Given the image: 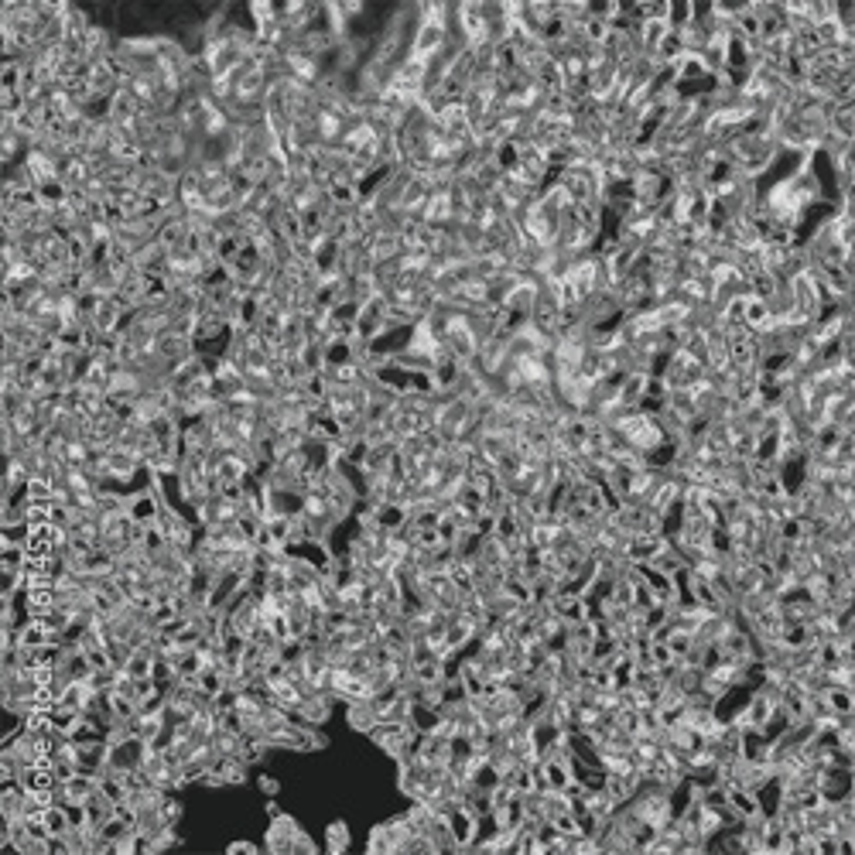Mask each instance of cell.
Wrapping results in <instances>:
<instances>
[{
	"instance_id": "12",
	"label": "cell",
	"mask_w": 855,
	"mask_h": 855,
	"mask_svg": "<svg viewBox=\"0 0 855 855\" xmlns=\"http://www.w3.org/2000/svg\"><path fill=\"white\" fill-rule=\"evenodd\" d=\"M162 818L168 821V825H172V829H175L178 818H182V801H175V798H172V790L164 794V801H162Z\"/></svg>"
},
{
	"instance_id": "2",
	"label": "cell",
	"mask_w": 855,
	"mask_h": 855,
	"mask_svg": "<svg viewBox=\"0 0 855 855\" xmlns=\"http://www.w3.org/2000/svg\"><path fill=\"white\" fill-rule=\"evenodd\" d=\"M151 746L141 739V735H127V739H117V743H109V760H107V770H113V774H127V770H141L144 766V760H148Z\"/></svg>"
},
{
	"instance_id": "11",
	"label": "cell",
	"mask_w": 855,
	"mask_h": 855,
	"mask_svg": "<svg viewBox=\"0 0 855 855\" xmlns=\"http://www.w3.org/2000/svg\"><path fill=\"white\" fill-rule=\"evenodd\" d=\"M27 537H31V527H27L25 520L21 524H4V544H21L25 547Z\"/></svg>"
},
{
	"instance_id": "15",
	"label": "cell",
	"mask_w": 855,
	"mask_h": 855,
	"mask_svg": "<svg viewBox=\"0 0 855 855\" xmlns=\"http://www.w3.org/2000/svg\"><path fill=\"white\" fill-rule=\"evenodd\" d=\"M267 815H271V818H277V815H281V808H277V804H274V801H267Z\"/></svg>"
},
{
	"instance_id": "4",
	"label": "cell",
	"mask_w": 855,
	"mask_h": 855,
	"mask_svg": "<svg viewBox=\"0 0 855 855\" xmlns=\"http://www.w3.org/2000/svg\"><path fill=\"white\" fill-rule=\"evenodd\" d=\"M58 804H86L89 798H93L96 790H99V777L96 774H76L68 777V780H62L58 784Z\"/></svg>"
},
{
	"instance_id": "5",
	"label": "cell",
	"mask_w": 855,
	"mask_h": 855,
	"mask_svg": "<svg viewBox=\"0 0 855 855\" xmlns=\"http://www.w3.org/2000/svg\"><path fill=\"white\" fill-rule=\"evenodd\" d=\"M127 312H130V308H127L117 295H103V301L96 305V312H93V326L99 328V332H117Z\"/></svg>"
},
{
	"instance_id": "6",
	"label": "cell",
	"mask_w": 855,
	"mask_h": 855,
	"mask_svg": "<svg viewBox=\"0 0 855 855\" xmlns=\"http://www.w3.org/2000/svg\"><path fill=\"white\" fill-rule=\"evenodd\" d=\"M346 708H349L346 715H349V725H353L356 733H370V729L381 722V712H377V705H373L370 698H363V702H349Z\"/></svg>"
},
{
	"instance_id": "10",
	"label": "cell",
	"mask_w": 855,
	"mask_h": 855,
	"mask_svg": "<svg viewBox=\"0 0 855 855\" xmlns=\"http://www.w3.org/2000/svg\"><path fill=\"white\" fill-rule=\"evenodd\" d=\"M41 821L48 825V831H52V835H66V831L72 829V821H68L66 804H55V808H48V811L41 815Z\"/></svg>"
},
{
	"instance_id": "8",
	"label": "cell",
	"mask_w": 855,
	"mask_h": 855,
	"mask_svg": "<svg viewBox=\"0 0 855 855\" xmlns=\"http://www.w3.org/2000/svg\"><path fill=\"white\" fill-rule=\"evenodd\" d=\"M48 715H52V729L55 733H72L76 725H79V719H82V712H76V708H66L62 702L55 708H48Z\"/></svg>"
},
{
	"instance_id": "13",
	"label": "cell",
	"mask_w": 855,
	"mask_h": 855,
	"mask_svg": "<svg viewBox=\"0 0 855 855\" xmlns=\"http://www.w3.org/2000/svg\"><path fill=\"white\" fill-rule=\"evenodd\" d=\"M257 784H260V790H264V794H267V798H274V794H277V790H281V784H277V780H274V777H260Z\"/></svg>"
},
{
	"instance_id": "9",
	"label": "cell",
	"mask_w": 855,
	"mask_h": 855,
	"mask_svg": "<svg viewBox=\"0 0 855 855\" xmlns=\"http://www.w3.org/2000/svg\"><path fill=\"white\" fill-rule=\"evenodd\" d=\"M326 852L332 855L349 852V829H346V821H332L326 829Z\"/></svg>"
},
{
	"instance_id": "7",
	"label": "cell",
	"mask_w": 855,
	"mask_h": 855,
	"mask_svg": "<svg viewBox=\"0 0 855 855\" xmlns=\"http://www.w3.org/2000/svg\"><path fill=\"white\" fill-rule=\"evenodd\" d=\"M93 684L89 681H68L66 692H62V705L66 708H76V712H86L89 708V702H93Z\"/></svg>"
},
{
	"instance_id": "3",
	"label": "cell",
	"mask_w": 855,
	"mask_h": 855,
	"mask_svg": "<svg viewBox=\"0 0 855 855\" xmlns=\"http://www.w3.org/2000/svg\"><path fill=\"white\" fill-rule=\"evenodd\" d=\"M370 739L377 743V746L383 749V753H391L394 760H401L404 753H408V743L411 735H414V729H411L408 722H391V719H381L373 729H370Z\"/></svg>"
},
{
	"instance_id": "14",
	"label": "cell",
	"mask_w": 855,
	"mask_h": 855,
	"mask_svg": "<svg viewBox=\"0 0 855 855\" xmlns=\"http://www.w3.org/2000/svg\"><path fill=\"white\" fill-rule=\"evenodd\" d=\"M226 852H230V855H240V852H254V855H257V845H254V842H233Z\"/></svg>"
},
{
	"instance_id": "1",
	"label": "cell",
	"mask_w": 855,
	"mask_h": 855,
	"mask_svg": "<svg viewBox=\"0 0 855 855\" xmlns=\"http://www.w3.org/2000/svg\"><path fill=\"white\" fill-rule=\"evenodd\" d=\"M267 852L271 855H291V852L315 855L318 849H315L312 839L295 825V818L277 815V818H271V829H267Z\"/></svg>"
}]
</instances>
